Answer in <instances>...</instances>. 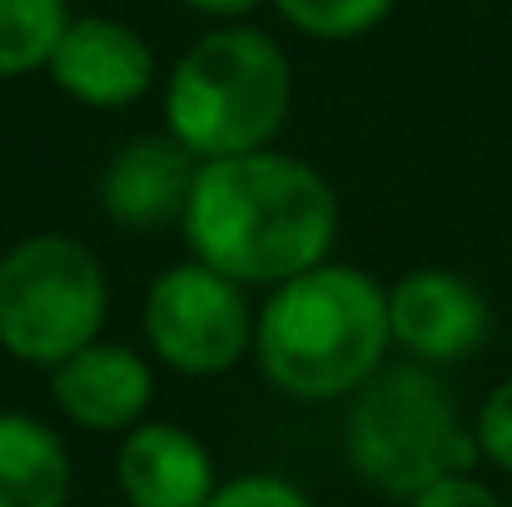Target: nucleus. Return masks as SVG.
Segmentation results:
<instances>
[{"label": "nucleus", "instance_id": "f257e3e1", "mask_svg": "<svg viewBox=\"0 0 512 507\" xmlns=\"http://www.w3.org/2000/svg\"><path fill=\"white\" fill-rule=\"evenodd\" d=\"M179 224L199 264L229 274L244 289H279L284 279L329 259L339 234V199L314 165L279 150H249L199 165Z\"/></svg>", "mask_w": 512, "mask_h": 507}, {"label": "nucleus", "instance_id": "f03ea898", "mask_svg": "<svg viewBox=\"0 0 512 507\" xmlns=\"http://www.w3.org/2000/svg\"><path fill=\"white\" fill-rule=\"evenodd\" d=\"M388 343V289H378L363 269L329 259L284 279L254 314L264 378L299 403L353 398L383 368Z\"/></svg>", "mask_w": 512, "mask_h": 507}, {"label": "nucleus", "instance_id": "7ed1b4c3", "mask_svg": "<svg viewBox=\"0 0 512 507\" xmlns=\"http://www.w3.org/2000/svg\"><path fill=\"white\" fill-rule=\"evenodd\" d=\"M294 105V70L284 45L254 25L204 30L170 70L165 130L204 165L269 150Z\"/></svg>", "mask_w": 512, "mask_h": 507}, {"label": "nucleus", "instance_id": "20e7f679", "mask_svg": "<svg viewBox=\"0 0 512 507\" xmlns=\"http://www.w3.org/2000/svg\"><path fill=\"white\" fill-rule=\"evenodd\" d=\"M348 468L383 498H418L423 488L468 473L483 453L463 428L453 393L423 363L378 368L348 403L343 423Z\"/></svg>", "mask_w": 512, "mask_h": 507}, {"label": "nucleus", "instance_id": "39448f33", "mask_svg": "<svg viewBox=\"0 0 512 507\" xmlns=\"http://www.w3.org/2000/svg\"><path fill=\"white\" fill-rule=\"evenodd\" d=\"M110 284L90 244L30 234L0 254V348L20 363L55 368L100 338Z\"/></svg>", "mask_w": 512, "mask_h": 507}, {"label": "nucleus", "instance_id": "423d86ee", "mask_svg": "<svg viewBox=\"0 0 512 507\" xmlns=\"http://www.w3.org/2000/svg\"><path fill=\"white\" fill-rule=\"evenodd\" d=\"M145 338L155 358H165L174 373H229L244 358V348H254V309L244 299V284L189 259L150 284Z\"/></svg>", "mask_w": 512, "mask_h": 507}, {"label": "nucleus", "instance_id": "0eeeda50", "mask_svg": "<svg viewBox=\"0 0 512 507\" xmlns=\"http://www.w3.org/2000/svg\"><path fill=\"white\" fill-rule=\"evenodd\" d=\"M388 329L413 363L448 368L483 348V338L493 329V309L463 274L413 269L388 289Z\"/></svg>", "mask_w": 512, "mask_h": 507}, {"label": "nucleus", "instance_id": "6e6552de", "mask_svg": "<svg viewBox=\"0 0 512 507\" xmlns=\"http://www.w3.org/2000/svg\"><path fill=\"white\" fill-rule=\"evenodd\" d=\"M50 80L90 110H125L150 95L155 85V50L150 40L110 15H75L50 55Z\"/></svg>", "mask_w": 512, "mask_h": 507}, {"label": "nucleus", "instance_id": "1a4fd4ad", "mask_svg": "<svg viewBox=\"0 0 512 507\" xmlns=\"http://www.w3.org/2000/svg\"><path fill=\"white\" fill-rule=\"evenodd\" d=\"M50 393H55V408L75 428L125 433V428L145 423V408L155 398V373L135 348L95 338L90 348H80L50 368Z\"/></svg>", "mask_w": 512, "mask_h": 507}, {"label": "nucleus", "instance_id": "9d476101", "mask_svg": "<svg viewBox=\"0 0 512 507\" xmlns=\"http://www.w3.org/2000/svg\"><path fill=\"white\" fill-rule=\"evenodd\" d=\"M199 160L165 135H140L115 150V160L100 174V209L120 229H160L170 219H184L189 194H194Z\"/></svg>", "mask_w": 512, "mask_h": 507}, {"label": "nucleus", "instance_id": "9b49d317", "mask_svg": "<svg viewBox=\"0 0 512 507\" xmlns=\"http://www.w3.org/2000/svg\"><path fill=\"white\" fill-rule=\"evenodd\" d=\"M115 483L130 507H204L219 493L209 448L179 423H135L120 443Z\"/></svg>", "mask_w": 512, "mask_h": 507}, {"label": "nucleus", "instance_id": "f8f14e48", "mask_svg": "<svg viewBox=\"0 0 512 507\" xmlns=\"http://www.w3.org/2000/svg\"><path fill=\"white\" fill-rule=\"evenodd\" d=\"M70 453L30 413H0V507H65Z\"/></svg>", "mask_w": 512, "mask_h": 507}, {"label": "nucleus", "instance_id": "ddd939ff", "mask_svg": "<svg viewBox=\"0 0 512 507\" xmlns=\"http://www.w3.org/2000/svg\"><path fill=\"white\" fill-rule=\"evenodd\" d=\"M70 20V0H0V80L45 70Z\"/></svg>", "mask_w": 512, "mask_h": 507}, {"label": "nucleus", "instance_id": "4468645a", "mask_svg": "<svg viewBox=\"0 0 512 507\" xmlns=\"http://www.w3.org/2000/svg\"><path fill=\"white\" fill-rule=\"evenodd\" d=\"M398 0H274V10L314 40H358L393 15Z\"/></svg>", "mask_w": 512, "mask_h": 507}, {"label": "nucleus", "instance_id": "2eb2a0df", "mask_svg": "<svg viewBox=\"0 0 512 507\" xmlns=\"http://www.w3.org/2000/svg\"><path fill=\"white\" fill-rule=\"evenodd\" d=\"M473 438H478V453L512 478V378H503V383L483 398L478 423H473Z\"/></svg>", "mask_w": 512, "mask_h": 507}, {"label": "nucleus", "instance_id": "dca6fc26", "mask_svg": "<svg viewBox=\"0 0 512 507\" xmlns=\"http://www.w3.org/2000/svg\"><path fill=\"white\" fill-rule=\"evenodd\" d=\"M204 507H314L304 488H294L289 478H274V473H249V478H234V483H219V493Z\"/></svg>", "mask_w": 512, "mask_h": 507}, {"label": "nucleus", "instance_id": "f3484780", "mask_svg": "<svg viewBox=\"0 0 512 507\" xmlns=\"http://www.w3.org/2000/svg\"><path fill=\"white\" fill-rule=\"evenodd\" d=\"M408 507H503V503H498V493H493L488 483H478L473 473H453V478L423 488Z\"/></svg>", "mask_w": 512, "mask_h": 507}, {"label": "nucleus", "instance_id": "a211bd4d", "mask_svg": "<svg viewBox=\"0 0 512 507\" xmlns=\"http://www.w3.org/2000/svg\"><path fill=\"white\" fill-rule=\"evenodd\" d=\"M189 10H199V15H209V20H219V25H239L249 10H259L264 0H184Z\"/></svg>", "mask_w": 512, "mask_h": 507}]
</instances>
